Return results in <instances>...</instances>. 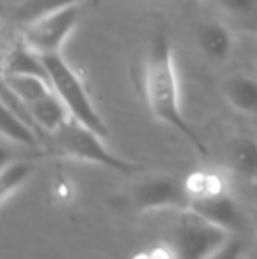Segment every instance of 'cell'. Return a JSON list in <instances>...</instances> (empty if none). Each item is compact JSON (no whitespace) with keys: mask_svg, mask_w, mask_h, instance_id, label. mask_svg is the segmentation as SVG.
<instances>
[{"mask_svg":"<svg viewBox=\"0 0 257 259\" xmlns=\"http://www.w3.org/2000/svg\"><path fill=\"white\" fill-rule=\"evenodd\" d=\"M144 96L151 115L169 127L178 131L190 141L201 155H206V147L197 133L189 125L180 106V89L173 60L171 42L164 32H159L148 48L144 60Z\"/></svg>","mask_w":257,"mask_h":259,"instance_id":"6da1fadb","label":"cell"},{"mask_svg":"<svg viewBox=\"0 0 257 259\" xmlns=\"http://www.w3.org/2000/svg\"><path fill=\"white\" fill-rule=\"evenodd\" d=\"M49 138H52L53 148L65 157L83 160V162L99 164V166L110 167V169L125 175L139 171V164L115 155L104 145V138L100 134H97L95 131L83 125L74 118H69L62 127L49 134Z\"/></svg>","mask_w":257,"mask_h":259,"instance_id":"7a4b0ae2","label":"cell"},{"mask_svg":"<svg viewBox=\"0 0 257 259\" xmlns=\"http://www.w3.org/2000/svg\"><path fill=\"white\" fill-rule=\"evenodd\" d=\"M42 58H44L46 67H48L49 83H52L55 94L60 97V101L65 104V108L69 109L72 118L78 120L83 125L90 127L102 138H106V122L95 109L88 96V90L85 89L74 69L65 62V58L60 53L42 55Z\"/></svg>","mask_w":257,"mask_h":259,"instance_id":"3957f363","label":"cell"},{"mask_svg":"<svg viewBox=\"0 0 257 259\" xmlns=\"http://www.w3.org/2000/svg\"><path fill=\"white\" fill-rule=\"evenodd\" d=\"M231 236L229 231L187 208L173 226L169 249L173 259H208Z\"/></svg>","mask_w":257,"mask_h":259,"instance_id":"277c9868","label":"cell"},{"mask_svg":"<svg viewBox=\"0 0 257 259\" xmlns=\"http://www.w3.org/2000/svg\"><path fill=\"white\" fill-rule=\"evenodd\" d=\"M79 4L62 9L59 13L48 14L44 18L23 25L21 41L39 55L60 53L65 39L71 35L79 20Z\"/></svg>","mask_w":257,"mask_h":259,"instance_id":"5b68a950","label":"cell"},{"mask_svg":"<svg viewBox=\"0 0 257 259\" xmlns=\"http://www.w3.org/2000/svg\"><path fill=\"white\" fill-rule=\"evenodd\" d=\"M129 201L136 210H162V208H190V196L185 180L168 175L148 177L137 182L129 192Z\"/></svg>","mask_w":257,"mask_h":259,"instance_id":"8992f818","label":"cell"},{"mask_svg":"<svg viewBox=\"0 0 257 259\" xmlns=\"http://www.w3.org/2000/svg\"><path fill=\"white\" fill-rule=\"evenodd\" d=\"M190 208L204 219H208L210 222L229 231L231 235H240L247 228V217L241 211L240 205L229 194V191L192 199Z\"/></svg>","mask_w":257,"mask_h":259,"instance_id":"52a82bcc","label":"cell"},{"mask_svg":"<svg viewBox=\"0 0 257 259\" xmlns=\"http://www.w3.org/2000/svg\"><path fill=\"white\" fill-rule=\"evenodd\" d=\"M222 94L236 111L257 115V79L243 72L227 76L222 81Z\"/></svg>","mask_w":257,"mask_h":259,"instance_id":"ba28073f","label":"cell"},{"mask_svg":"<svg viewBox=\"0 0 257 259\" xmlns=\"http://www.w3.org/2000/svg\"><path fill=\"white\" fill-rule=\"evenodd\" d=\"M2 74H25V76H37V78L48 79V67L44 64L42 55L28 48L23 41L9 50L2 64Z\"/></svg>","mask_w":257,"mask_h":259,"instance_id":"9c48e42d","label":"cell"},{"mask_svg":"<svg viewBox=\"0 0 257 259\" xmlns=\"http://www.w3.org/2000/svg\"><path fill=\"white\" fill-rule=\"evenodd\" d=\"M229 167L243 180L257 182V140L250 136H234L227 143Z\"/></svg>","mask_w":257,"mask_h":259,"instance_id":"30bf717a","label":"cell"},{"mask_svg":"<svg viewBox=\"0 0 257 259\" xmlns=\"http://www.w3.org/2000/svg\"><path fill=\"white\" fill-rule=\"evenodd\" d=\"M197 45L208 58L224 62L233 52V35L222 23H202L197 30Z\"/></svg>","mask_w":257,"mask_h":259,"instance_id":"8fae6325","label":"cell"},{"mask_svg":"<svg viewBox=\"0 0 257 259\" xmlns=\"http://www.w3.org/2000/svg\"><path fill=\"white\" fill-rule=\"evenodd\" d=\"M28 108H30L35 122H37V125L41 127L44 134L55 133L69 118H72L69 109L65 108V104L55 94V90L46 94L44 97L37 99L35 103L28 104Z\"/></svg>","mask_w":257,"mask_h":259,"instance_id":"7c38bea8","label":"cell"},{"mask_svg":"<svg viewBox=\"0 0 257 259\" xmlns=\"http://www.w3.org/2000/svg\"><path fill=\"white\" fill-rule=\"evenodd\" d=\"M81 2L83 0H21L13 9V20L21 25H28L39 18L59 13L71 6H78Z\"/></svg>","mask_w":257,"mask_h":259,"instance_id":"4fadbf2b","label":"cell"},{"mask_svg":"<svg viewBox=\"0 0 257 259\" xmlns=\"http://www.w3.org/2000/svg\"><path fill=\"white\" fill-rule=\"evenodd\" d=\"M2 136L25 147H37L41 140V133L32 123H28L6 106H2Z\"/></svg>","mask_w":257,"mask_h":259,"instance_id":"5bb4252c","label":"cell"},{"mask_svg":"<svg viewBox=\"0 0 257 259\" xmlns=\"http://www.w3.org/2000/svg\"><path fill=\"white\" fill-rule=\"evenodd\" d=\"M2 83H6V85L27 104L35 103L37 99L44 97L46 94L53 92L52 83H49L48 79L37 78V76L2 74Z\"/></svg>","mask_w":257,"mask_h":259,"instance_id":"9a60e30c","label":"cell"},{"mask_svg":"<svg viewBox=\"0 0 257 259\" xmlns=\"http://www.w3.org/2000/svg\"><path fill=\"white\" fill-rule=\"evenodd\" d=\"M185 185L189 191L190 201L227 191L226 178L220 177L219 173H213V171H194L192 175L185 178Z\"/></svg>","mask_w":257,"mask_h":259,"instance_id":"2e32d148","label":"cell"},{"mask_svg":"<svg viewBox=\"0 0 257 259\" xmlns=\"http://www.w3.org/2000/svg\"><path fill=\"white\" fill-rule=\"evenodd\" d=\"M217 6L245 30H257V0H215Z\"/></svg>","mask_w":257,"mask_h":259,"instance_id":"e0dca14e","label":"cell"},{"mask_svg":"<svg viewBox=\"0 0 257 259\" xmlns=\"http://www.w3.org/2000/svg\"><path fill=\"white\" fill-rule=\"evenodd\" d=\"M34 166L27 160H13V162H4L2 167V189H0V198L2 203L7 201L13 192H16L28 178L32 177Z\"/></svg>","mask_w":257,"mask_h":259,"instance_id":"ac0fdd59","label":"cell"},{"mask_svg":"<svg viewBox=\"0 0 257 259\" xmlns=\"http://www.w3.org/2000/svg\"><path fill=\"white\" fill-rule=\"evenodd\" d=\"M245 243L238 235H233L222 247L215 250L208 259H243Z\"/></svg>","mask_w":257,"mask_h":259,"instance_id":"d6986e66","label":"cell"},{"mask_svg":"<svg viewBox=\"0 0 257 259\" xmlns=\"http://www.w3.org/2000/svg\"><path fill=\"white\" fill-rule=\"evenodd\" d=\"M134 259H173L171 249L168 247H153V249L143 250V252L136 254Z\"/></svg>","mask_w":257,"mask_h":259,"instance_id":"ffe728a7","label":"cell"},{"mask_svg":"<svg viewBox=\"0 0 257 259\" xmlns=\"http://www.w3.org/2000/svg\"><path fill=\"white\" fill-rule=\"evenodd\" d=\"M254 222H255V229H257V213H255V221Z\"/></svg>","mask_w":257,"mask_h":259,"instance_id":"44dd1931","label":"cell"},{"mask_svg":"<svg viewBox=\"0 0 257 259\" xmlns=\"http://www.w3.org/2000/svg\"><path fill=\"white\" fill-rule=\"evenodd\" d=\"M153 2H161V0H153Z\"/></svg>","mask_w":257,"mask_h":259,"instance_id":"7402d4cb","label":"cell"}]
</instances>
